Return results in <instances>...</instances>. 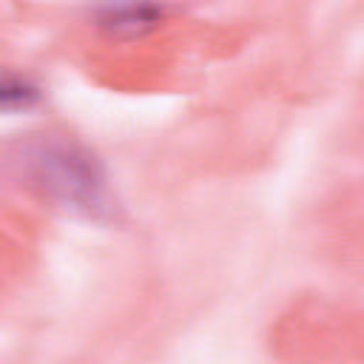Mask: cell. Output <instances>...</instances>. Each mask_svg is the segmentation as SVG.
<instances>
[{
  "label": "cell",
  "instance_id": "obj_1",
  "mask_svg": "<svg viewBox=\"0 0 364 364\" xmlns=\"http://www.w3.org/2000/svg\"><path fill=\"white\" fill-rule=\"evenodd\" d=\"M14 165L28 188L74 216L105 222L117 210L102 159L77 139L34 136L17 151Z\"/></svg>",
  "mask_w": 364,
  "mask_h": 364
},
{
  "label": "cell",
  "instance_id": "obj_2",
  "mask_svg": "<svg viewBox=\"0 0 364 364\" xmlns=\"http://www.w3.org/2000/svg\"><path fill=\"white\" fill-rule=\"evenodd\" d=\"M162 0H102L94 11L97 26L117 40H136L165 20Z\"/></svg>",
  "mask_w": 364,
  "mask_h": 364
},
{
  "label": "cell",
  "instance_id": "obj_3",
  "mask_svg": "<svg viewBox=\"0 0 364 364\" xmlns=\"http://www.w3.org/2000/svg\"><path fill=\"white\" fill-rule=\"evenodd\" d=\"M43 100L40 82L17 68L0 65V114H20L37 108Z\"/></svg>",
  "mask_w": 364,
  "mask_h": 364
}]
</instances>
